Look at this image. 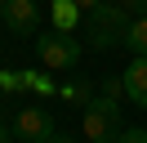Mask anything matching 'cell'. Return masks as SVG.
<instances>
[{"label":"cell","mask_w":147,"mask_h":143,"mask_svg":"<svg viewBox=\"0 0 147 143\" xmlns=\"http://www.w3.org/2000/svg\"><path fill=\"white\" fill-rule=\"evenodd\" d=\"M129 22H134V14H129L125 5H107V0H102V5L89 14V27H85L89 49H116V45H125Z\"/></svg>","instance_id":"obj_1"},{"label":"cell","mask_w":147,"mask_h":143,"mask_svg":"<svg viewBox=\"0 0 147 143\" xmlns=\"http://www.w3.org/2000/svg\"><path fill=\"white\" fill-rule=\"evenodd\" d=\"M80 125H85V143H111L120 134V107L116 98H89L80 112Z\"/></svg>","instance_id":"obj_2"},{"label":"cell","mask_w":147,"mask_h":143,"mask_svg":"<svg viewBox=\"0 0 147 143\" xmlns=\"http://www.w3.org/2000/svg\"><path fill=\"white\" fill-rule=\"evenodd\" d=\"M36 58L45 63V67H58V72H67V67H76L80 63V40H76L71 31H49V36H40L36 40Z\"/></svg>","instance_id":"obj_3"},{"label":"cell","mask_w":147,"mask_h":143,"mask_svg":"<svg viewBox=\"0 0 147 143\" xmlns=\"http://www.w3.org/2000/svg\"><path fill=\"white\" fill-rule=\"evenodd\" d=\"M54 116L45 112V107H18V112H13V139H22V143H49L54 139Z\"/></svg>","instance_id":"obj_4"},{"label":"cell","mask_w":147,"mask_h":143,"mask_svg":"<svg viewBox=\"0 0 147 143\" xmlns=\"http://www.w3.org/2000/svg\"><path fill=\"white\" fill-rule=\"evenodd\" d=\"M0 18H5V27L13 36H31L40 27V5L36 0H9V5L0 9Z\"/></svg>","instance_id":"obj_5"},{"label":"cell","mask_w":147,"mask_h":143,"mask_svg":"<svg viewBox=\"0 0 147 143\" xmlns=\"http://www.w3.org/2000/svg\"><path fill=\"white\" fill-rule=\"evenodd\" d=\"M125 94L134 98L138 107H147V58H134L125 67Z\"/></svg>","instance_id":"obj_6"},{"label":"cell","mask_w":147,"mask_h":143,"mask_svg":"<svg viewBox=\"0 0 147 143\" xmlns=\"http://www.w3.org/2000/svg\"><path fill=\"white\" fill-rule=\"evenodd\" d=\"M125 49H134V58H147V14L129 22V31H125Z\"/></svg>","instance_id":"obj_7"},{"label":"cell","mask_w":147,"mask_h":143,"mask_svg":"<svg viewBox=\"0 0 147 143\" xmlns=\"http://www.w3.org/2000/svg\"><path fill=\"white\" fill-rule=\"evenodd\" d=\"M76 18H80V5L76 0H54V27L58 31H71Z\"/></svg>","instance_id":"obj_8"},{"label":"cell","mask_w":147,"mask_h":143,"mask_svg":"<svg viewBox=\"0 0 147 143\" xmlns=\"http://www.w3.org/2000/svg\"><path fill=\"white\" fill-rule=\"evenodd\" d=\"M58 94H63L67 103H89V98H94V85H89V76H76V80H67Z\"/></svg>","instance_id":"obj_9"},{"label":"cell","mask_w":147,"mask_h":143,"mask_svg":"<svg viewBox=\"0 0 147 143\" xmlns=\"http://www.w3.org/2000/svg\"><path fill=\"white\" fill-rule=\"evenodd\" d=\"M0 89H5V94H18V89H27V72L0 67Z\"/></svg>","instance_id":"obj_10"},{"label":"cell","mask_w":147,"mask_h":143,"mask_svg":"<svg viewBox=\"0 0 147 143\" xmlns=\"http://www.w3.org/2000/svg\"><path fill=\"white\" fill-rule=\"evenodd\" d=\"M27 89H36V94H54V80H45L40 72H27Z\"/></svg>","instance_id":"obj_11"},{"label":"cell","mask_w":147,"mask_h":143,"mask_svg":"<svg viewBox=\"0 0 147 143\" xmlns=\"http://www.w3.org/2000/svg\"><path fill=\"white\" fill-rule=\"evenodd\" d=\"M102 94H107V98H120V94H125V76H107Z\"/></svg>","instance_id":"obj_12"},{"label":"cell","mask_w":147,"mask_h":143,"mask_svg":"<svg viewBox=\"0 0 147 143\" xmlns=\"http://www.w3.org/2000/svg\"><path fill=\"white\" fill-rule=\"evenodd\" d=\"M111 143H147V130H120Z\"/></svg>","instance_id":"obj_13"},{"label":"cell","mask_w":147,"mask_h":143,"mask_svg":"<svg viewBox=\"0 0 147 143\" xmlns=\"http://www.w3.org/2000/svg\"><path fill=\"white\" fill-rule=\"evenodd\" d=\"M120 5H125L134 18H143V14H147V0H120Z\"/></svg>","instance_id":"obj_14"},{"label":"cell","mask_w":147,"mask_h":143,"mask_svg":"<svg viewBox=\"0 0 147 143\" xmlns=\"http://www.w3.org/2000/svg\"><path fill=\"white\" fill-rule=\"evenodd\" d=\"M76 5H80V14H94V9H98L102 0H76Z\"/></svg>","instance_id":"obj_15"},{"label":"cell","mask_w":147,"mask_h":143,"mask_svg":"<svg viewBox=\"0 0 147 143\" xmlns=\"http://www.w3.org/2000/svg\"><path fill=\"white\" fill-rule=\"evenodd\" d=\"M0 143H13V130H9V125H0Z\"/></svg>","instance_id":"obj_16"},{"label":"cell","mask_w":147,"mask_h":143,"mask_svg":"<svg viewBox=\"0 0 147 143\" xmlns=\"http://www.w3.org/2000/svg\"><path fill=\"white\" fill-rule=\"evenodd\" d=\"M49 143H76V139H67V134H54V139H49Z\"/></svg>","instance_id":"obj_17"},{"label":"cell","mask_w":147,"mask_h":143,"mask_svg":"<svg viewBox=\"0 0 147 143\" xmlns=\"http://www.w3.org/2000/svg\"><path fill=\"white\" fill-rule=\"evenodd\" d=\"M5 5H9V0H0V9H5Z\"/></svg>","instance_id":"obj_18"},{"label":"cell","mask_w":147,"mask_h":143,"mask_svg":"<svg viewBox=\"0 0 147 143\" xmlns=\"http://www.w3.org/2000/svg\"><path fill=\"white\" fill-rule=\"evenodd\" d=\"M18 143H22V139H18Z\"/></svg>","instance_id":"obj_19"}]
</instances>
